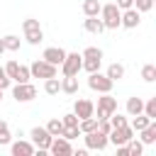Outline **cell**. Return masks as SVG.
Returning <instances> with one entry per match:
<instances>
[{
	"mask_svg": "<svg viewBox=\"0 0 156 156\" xmlns=\"http://www.w3.org/2000/svg\"><path fill=\"white\" fill-rule=\"evenodd\" d=\"M22 32H24L27 44H32V46H37V44L44 41V29H41L39 20H34V17H27V20L22 22Z\"/></svg>",
	"mask_w": 156,
	"mask_h": 156,
	"instance_id": "cell-1",
	"label": "cell"
},
{
	"mask_svg": "<svg viewBox=\"0 0 156 156\" xmlns=\"http://www.w3.org/2000/svg\"><path fill=\"white\" fill-rule=\"evenodd\" d=\"M119 17H122V10L115 2H107V5L100 7V20H102L105 29H117L119 27Z\"/></svg>",
	"mask_w": 156,
	"mask_h": 156,
	"instance_id": "cell-2",
	"label": "cell"
},
{
	"mask_svg": "<svg viewBox=\"0 0 156 156\" xmlns=\"http://www.w3.org/2000/svg\"><path fill=\"white\" fill-rule=\"evenodd\" d=\"M29 73H32V78H54V76H58V66H51L49 61H44V58H37L32 66H29Z\"/></svg>",
	"mask_w": 156,
	"mask_h": 156,
	"instance_id": "cell-3",
	"label": "cell"
},
{
	"mask_svg": "<svg viewBox=\"0 0 156 156\" xmlns=\"http://www.w3.org/2000/svg\"><path fill=\"white\" fill-rule=\"evenodd\" d=\"M112 85H115V83H112L105 73H100V71L88 73V88L95 90V93H112Z\"/></svg>",
	"mask_w": 156,
	"mask_h": 156,
	"instance_id": "cell-4",
	"label": "cell"
},
{
	"mask_svg": "<svg viewBox=\"0 0 156 156\" xmlns=\"http://www.w3.org/2000/svg\"><path fill=\"white\" fill-rule=\"evenodd\" d=\"M51 139H54V136L46 132V127H32V132H29V141L34 144L37 151H49Z\"/></svg>",
	"mask_w": 156,
	"mask_h": 156,
	"instance_id": "cell-5",
	"label": "cell"
},
{
	"mask_svg": "<svg viewBox=\"0 0 156 156\" xmlns=\"http://www.w3.org/2000/svg\"><path fill=\"white\" fill-rule=\"evenodd\" d=\"M83 68V56L78 54V51H66V58H63V63H61V73L63 76H78V71Z\"/></svg>",
	"mask_w": 156,
	"mask_h": 156,
	"instance_id": "cell-6",
	"label": "cell"
},
{
	"mask_svg": "<svg viewBox=\"0 0 156 156\" xmlns=\"http://www.w3.org/2000/svg\"><path fill=\"white\" fill-rule=\"evenodd\" d=\"M102 98H98V105H95V110H98V119H107L115 110H117V100L110 95V93H100Z\"/></svg>",
	"mask_w": 156,
	"mask_h": 156,
	"instance_id": "cell-7",
	"label": "cell"
},
{
	"mask_svg": "<svg viewBox=\"0 0 156 156\" xmlns=\"http://www.w3.org/2000/svg\"><path fill=\"white\" fill-rule=\"evenodd\" d=\"M12 98L17 102H32L37 98V88L32 83H15L12 85Z\"/></svg>",
	"mask_w": 156,
	"mask_h": 156,
	"instance_id": "cell-8",
	"label": "cell"
},
{
	"mask_svg": "<svg viewBox=\"0 0 156 156\" xmlns=\"http://www.w3.org/2000/svg\"><path fill=\"white\" fill-rule=\"evenodd\" d=\"M83 139H85V149H93V151H105L107 144H110V141H107V134H102L100 129L83 134Z\"/></svg>",
	"mask_w": 156,
	"mask_h": 156,
	"instance_id": "cell-9",
	"label": "cell"
},
{
	"mask_svg": "<svg viewBox=\"0 0 156 156\" xmlns=\"http://www.w3.org/2000/svg\"><path fill=\"white\" fill-rule=\"evenodd\" d=\"M134 134H136V132H134L129 124H127V127H117V129H110L107 141H110V144H115V146H122V144H127Z\"/></svg>",
	"mask_w": 156,
	"mask_h": 156,
	"instance_id": "cell-10",
	"label": "cell"
},
{
	"mask_svg": "<svg viewBox=\"0 0 156 156\" xmlns=\"http://www.w3.org/2000/svg\"><path fill=\"white\" fill-rule=\"evenodd\" d=\"M139 22H141V12H139L136 7H127V10H122V17H119V27L134 29V27H139Z\"/></svg>",
	"mask_w": 156,
	"mask_h": 156,
	"instance_id": "cell-11",
	"label": "cell"
},
{
	"mask_svg": "<svg viewBox=\"0 0 156 156\" xmlns=\"http://www.w3.org/2000/svg\"><path fill=\"white\" fill-rule=\"evenodd\" d=\"M49 151H51L54 156H71V154H73V146H71L68 139H63V136H54L51 144H49Z\"/></svg>",
	"mask_w": 156,
	"mask_h": 156,
	"instance_id": "cell-12",
	"label": "cell"
},
{
	"mask_svg": "<svg viewBox=\"0 0 156 156\" xmlns=\"http://www.w3.org/2000/svg\"><path fill=\"white\" fill-rule=\"evenodd\" d=\"M73 112L78 115V119L93 117V115H95V102H93V100H85V98H78V100L73 102Z\"/></svg>",
	"mask_w": 156,
	"mask_h": 156,
	"instance_id": "cell-13",
	"label": "cell"
},
{
	"mask_svg": "<svg viewBox=\"0 0 156 156\" xmlns=\"http://www.w3.org/2000/svg\"><path fill=\"white\" fill-rule=\"evenodd\" d=\"M41 58H44V61H49L51 66H61V63H63V58H66V51H63L61 46H49V49H44Z\"/></svg>",
	"mask_w": 156,
	"mask_h": 156,
	"instance_id": "cell-14",
	"label": "cell"
},
{
	"mask_svg": "<svg viewBox=\"0 0 156 156\" xmlns=\"http://www.w3.org/2000/svg\"><path fill=\"white\" fill-rule=\"evenodd\" d=\"M10 151H12V156H32L37 149H34V144L32 141H10Z\"/></svg>",
	"mask_w": 156,
	"mask_h": 156,
	"instance_id": "cell-15",
	"label": "cell"
},
{
	"mask_svg": "<svg viewBox=\"0 0 156 156\" xmlns=\"http://www.w3.org/2000/svg\"><path fill=\"white\" fill-rule=\"evenodd\" d=\"M139 134H141V139H139V141H141L144 146L156 144V119H151V122H149V124H146V127H144Z\"/></svg>",
	"mask_w": 156,
	"mask_h": 156,
	"instance_id": "cell-16",
	"label": "cell"
},
{
	"mask_svg": "<svg viewBox=\"0 0 156 156\" xmlns=\"http://www.w3.org/2000/svg\"><path fill=\"white\" fill-rule=\"evenodd\" d=\"M83 29L90 32V34H100V32H105V24H102L100 15H98V17H85V20H83Z\"/></svg>",
	"mask_w": 156,
	"mask_h": 156,
	"instance_id": "cell-17",
	"label": "cell"
},
{
	"mask_svg": "<svg viewBox=\"0 0 156 156\" xmlns=\"http://www.w3.org/2000/svg\"><path fill=\"white\" fill-rule=\"evenodd\" d=\"M61 93L76 95L78 93V76H63L61 78Z\"/></svg>",
	"mask_w": 156,
	"mask_h": 156,
	"instance_id": "cell-18",
	"label": "cell"
},
{
	"mask_svg": "<svg viewBox=\"0 0 156 156\" xmlns=\"http://www.w3.org/2000/svg\"><path fill=\"white\" fill-rule=\"evenodd\" d=\"M105 76H107V78H110L112 83H117V80H122V78H124V66L115 61V63H110V66H107Z\"/></svg>",
	"mask_w": 156,
	"mask_h": 156,
	"instance_id": "cell-19",
	"label": "cell"
},
{
	"mask_svg": "<svg viewBox=\"0 0 156 156\" xmlns=\"http://www.w3.org/2000/svg\"><path fill=\"white\" fill-rule=\"evenodd\" d=\"M139 112H144V100L141 98H136V95H132L129 100H127V115H139Z\"/></svg>",
	"mask_w": 156,
	"mask_h": 156,
	"instance_id": "cell-20",
	"label": "cell"
},
{
	"mask_svg": "<svg viewBox=\"0 0 156 156\" xmlns=\"http://www.w3.org/2000/svg\"><path fill=\"white\" fill-rule=\"evenodd\" d=\"M78 129H80V134L95 132V129H98V117L93 115V117H83V119H78Z\"/></svg>",
	"mask_w": 156,
	"mask_h": 156,
	"instance_id": "cell-21",
	"label": "cell"
},
{
	"mask_svg": "<svg viewBox=\"0 0 156 156\" xmlns=\"http://www.w3.org/2000/svg\"><path fill=\"white\" fill-rule=\"evenodd\" d=\"M100 0H83V15L85 17H98L100 15Z\"/></svg>",
	"mask_w": 156,
	"mask_h": 156,
	"instance_id": "cell-22",
	"label": "cell"
},
{
	"mask_svg": "<svg viewBox=\"0 0 156 156\" xmlns=\"http://www.w3.org/2000/svg\"><path fill=\"white\" fill-rule=\"evenodd\" d=\"M44 93L46 95H58L61 93V80L54 76V78H46L44 80Z\"/></svg>",
	"mask_w": 156,
	"mask_h": 156,
	"instance_id": "cell-23",
	"label": "cell"
},
{
	"mask_svg": "<svg viewBox=\"0 0 156 156\" xmlns=\"http://www.w3.org/2000/svg\"><path fill=\"white\" fill-rule=\"evenodd\" d=\"M46 132H49L51 136H61V132H63V122H61V117L49 119V122H46Z\"/></svg>",
	"mask_w": 156,
	"mask_h": 156,
	"instance_id": "cell-24",
	"label": "cell"
},
{
	"mask_svg": "<svg viewBox=\"0 0 156 156\" xmlns=\"http://www.w3.org/2000/svg\"><path fill=\"white\" fill-rule=\"evenodd\" d=\"M2 44H5V51H20V37H15V34H5L2 37Z\"/></svg>",
	"mask_w": 156,
	"mask_h": 156,
	"instance_id": "cell-25",
	"label": "cell"
},
{
	"mask_svg": "<svg viewBox=\"0 0 156 156\" xmlns=\"http://www.w3.org/2000/svg\"><path fill=\"white\" fill-rule=\"evenodd\" d=\"M32 73H29V66H17V73L12 78V83H29Z\"/></svg>",
	"mask_w": 156,
	"mask_h": 156,
	"instance_id": "cell-26",
	"label": "cell"
},
{
	"mask_svg": "<svg viewBox=\"0 0 156 156\" xmlns=\"http://www.w3.org/2000/svg\"><path fill=\"white\" fill-rule=\"evenodd\" d=\"M149 122H151V119H149L144 112H139V115H134V119H132V124H129V127H132L134 132H141V129H144Z\"/></svg>",
	"mask_w": 156,
	"mask_h": 156,
	"instance_id": "cell-27",
	"label": "cell"
},
{
	"mask_svg": "<svg viewBox=\"0 0 156 156\" xmlns=\"http://www.w3.org/2000/svg\"><path fill=\"white\" fill-rule=\"evenodd\" d=\"M100 66H102V58H83V68L80 71L95 73V71H100Z\"/></svg>",
	"mask_w": 156,
	"mask_h": 156,
	"instance_id": "cell-28",
	"label": "cell"
},
{
	"mask_svg": "<svg viewBox=\"0 0 156 156\" xmlns=\"http://www.w3.org/2000/svg\"><path fill=\"white\" fill-rule=\"evenodd\" d=\"M127 149H129V156H141L144 154V144L139 139H134V136L127 141Z\"/></svg>",
	"mask_w": 156,
	"mask_h": 156,
	"instance_id": "cell-29",
	"label": "cell"
},
{
	"mask_svg": "<svg viewBox=\"0 0 156 156\" xmlns=\"http://www.w3.org/2000/svg\"><path fill=\"white\" fill-rule=\"evenodd\" d=\"M141 78H144L146 83H154V80H156V66H154V63L141 66Z\"/></svg>",
	"mask_w": 156,
	"mask_h": 156,
	"instance_id": "cell-30",
	"label": "cell"
},
{
	"mask_svg": "<svg viewBox=\"0 0 156 156\" xmlns=\"http://www.w3.org/2000/svg\"><path fill=\"white\" fill-rule=\"evenodd\" d=\"M107 119H110L112 129H117V127H127V124H129V122H127V117H124V115H119L117 110H115V112H112V115H110Z\"/></svg>",
	"mask_w": 156,
	"mask_h": 156,
	"instance_id": "cell-31",
	"label": "cell"
},
{
	"mask_svg": "<svg viewBox=\"0 0 156 156\" xmlns=\"http://www.w3.org/2000/svg\"><path fill=\"white\" fill-rule=\"evenodd\" d=\"M10 141H12L10 127H7V122H5V119H0V146H5V144H10Z\"/></svg>",
	"mask_w": 156,
	"mask_h": 156,
	"instance_id": "cell-32",
	"label": "cell"
},
{
	"mask_svg": "<svg viewBox=\"0 0 156 156\" xmlns=\"http://www.w3.org/2000/svg\"><path fill=\"white\" fill-rule=\"evenodd\" d=\"M144 115H146L149 119H156V98H149V100L144 102Z\"/></svg>",
	"mask_w": 156,
	"mask_h": 156,
	"instance_id": "cell-33",
	"label": "cell"
},
{
	"mask_svg": "<svg viewBox=\"0 0 156 156\" xmlns=\"http://www.w3.org/2000/svg\"><path fill=\"white\" fill-rule=\"evenodd\" d=\"M80 56H83V58H102V49H98V46H85Z\"/></svg>",
	"mask_w": 156,
	"mask_h": 156,
	"instance_id": "cell-34",
	"label": "cell"
},
{
	"mask_svg": "<svg viewBox=\"0 0 156 156\" xmlns=\"http://www.w3.org/2000/svg\"><path fill=\"white\" fill-rule=\"evenodd\" d=\"M61 136H63V139H68V141H73L76 136H80V129H78V127H63Z\"/></svg>",
	"mask_w": 156,
	"mask_h": 156,
	"instance_id": "cell-35",
	"label": "cell"
},
{
	"mask_svg": "<svg viewBox=\"0 0 156 156\" xmlns=\"http://www.w3.org/2000/svg\"><path fill=\"white\" fill-rule=\"evenodd\" d=\"M132 7H136L139 12H149V10L154 7V0H134Z\"/></svg>",
	"mask_w": 156,
	"mask_h": 156,
	"instance_id": "cell-36",
	"label": "cell"
},
{
	"mask_svg": "<svg viewBox=\"0 0 156 156\" xmlns=\"http://www.w3.org/2000/svg\"><path fill=\"white\" fill-rule=\"evenodd\" d=\"M61 122H63V127H78V115L76 112H68V115L61 117Z\"/></svg>",
	"mask_w": 156,
	"mask_h": 156,
	"instance_id": "cell-37",
	"label": "cell"
},
{
	"mask_svg": "<svg viewBox=\"0 0 156 156\" xmlns=\"http://www.w3.org/2000/svg\"><path fill=\"white\" fill-rule=\"evenodd\" d=\"M17 66H20V63H17V61H7V66H2V68H5V73H7V78H10V80H12V78H15V73H17Z\"/></svg>",
	"mask_w": 156,
	"mask_h": 156,
	"instance_id": "cell-38",
	"label": "cell"
},
{
	"mask_svg": "<svg viewBox=\"0 0 156 156\" xmlns=\"http://www.w3.org/2000/svg\"><path fill=\"white\" fill-rule=\"evenodd\" d=\"M10 85H12V80L7 78V73H5V68L0 66V90H7Z\"/></svg>",
	"mask_w": 156,
	"mask_h": 156,
	"instance_id": "cell-39",
	"label": "cell"
},
{
	"mask_svg": "<svg viewBox=\"0 0 156 156\" xmlns=\"http://www.w3.org/2000/svg\"><path fill=\"white\" fill-rule=\"evenodd\" d=\"M132 2H134V0H115V5H117L119 10H127V7H132Z\"/></svg>",
	"mask_w": 156,
	"mask_h": 156,
	"instance_id": "cell-40",
	"label": "cell"
},
{
	"mask_svg": "<svg viewBox=\"0 0 156 156\" xmlns=\"http://www.w3.org/2000/svg\"><path fill=\"white\" fill-rule=\"evenodd\" d=\"M5 54V44H2V37H0V56Z\"/></svg>",
	"mask_w": 156,
	"mask_h": 156,
	"instance_id": "cell-41",
	"label": "cell"
},
{
	"mask_svg": "<svg viewBox=\"0 0 156 156\" xmlns=\"http://www.w3.org/2000/svg\"><path fill=\"white\" fill-rule=\"evenodd\" d=\"M0 100H2V90H0Z\"/></svg>",
	"mask_w": 156,
	"mask_h": 156,
	"instance_id": "cell-42",
	"label": "cell"
}]
</instances>
